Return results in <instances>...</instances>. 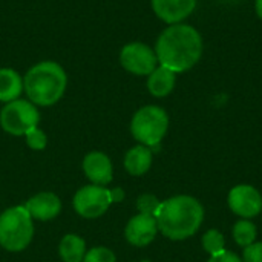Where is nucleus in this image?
<instances>
[{
  "label": "nucleus",
  "instance_id": "f257e3e1",
  "mask_svg": "<svg viewBox=\"0 0 262 262\" xmlns=\"http://www.w3.org/2000/svg\"><path fill=\"white\" fill-rule=\"evenodd\" d=\"M155 54L158 63L175 74L192 69L203 55V37L190 25H169L157 38Z\"/></svg>",
  "mask_w": 262,
  "mask_h": 262
},
{
  "label": "nucleus",
  "instance_id": "f03ea898",
  "mask_svg": "<svg viewBox=\"0 0 262 262\" xmlns=\"http://www.w3.org/2000/svg\"><path fill=\"white\" fill-rule=\"evenodd\" d=\"M155 220L158 230L166 238L183 241L200 230L204 221V209L196 198L178 195L161 203Z\"/></svg>",
  "mask_w": 262,
  "mask_h": 262
},
{
  "label": "nucleus",
  "instance_id": "7ed1b4c3",
  "mask_svg": "<svg viewBox=\"0 0 262 262\" xmlns=\"http://www.w3.org/2000/svg\"><path fill=\"white\" fill-rule=\"evenodd\" d=\"M68 86L63 66L52 60H43L28 69L23 78V91L35 106H52L61 100Z\"/></svg>",
  "mask_w": 262,
  "mask_h": 262
},
{
  "label": "nucleus",
  "instance_id": "20e7f679",
  "mask_svg": "<svg viewBox=\"0 0 262 262\" xmlns=\"http://www.w3.org/2000/svg\"><path fill=\"white\" fill-rule=\"evenodd\" d=\"M34 238V220L25 206L6 209L0 215V246L8 252L25 250Z\"/></svg>",
  "mask_w": 262,
  "mask_h": 262
},
{
  "label": "nucleus",
  "instance_id": "39448f33",
  "mask_svg": "<svg viewBox=\"0 0 262 262\" xmlns=\"http://www.w3.org/2000/svg\"><path fill=\"white\" fill-rule=\"evenodd\" d=\"M169 129V115L160 106H143L138 109L130 121L132 137L143 146L157 149Z\"/></svg>",
  "mask_w": 262,
  "mask_h": 262
},
{
  "label": "nucleus",
  "instance_id": "423d86ee",
  "mask_svg": "<svg viewBox=\"0 0 262 262\" xmlns=\"http://www.w3.org/2000/svg\"><path fill=\"white\" fill-rule=\"evenodd\" d=\"M40 121L38 109L29 100L17 98L6 103L0 111V126L5 132L14 137H25Z\"/></svg>",
  "mask_w": 262,
  "mask_h": 262
},
{
  "label": "nucleus",
  "instance_id": "0eeeda50",
  "mask_svg": "<svg viewBox=\"0 0 262 262\" xmlns=\"http://www.w3.org/2000/svg\"><path fill=\"white\" fill-rule=\"evenodd\" d=\"M112 204L111 190L104 186L89 184L77 190L74 195V210L86 220H95L107 212Z\"/></svg>",
  "mask_w": 262,
  "mask_h": 262
},
{
  "label": "nucleus",
  "instance_id": "6e6552de",
  "mask_svg": "<svg viewBox=\"0 0 262 262\" xmlns=\"http://www.w3.org/2000/svg\"><path fill=\"white\" fill-rule=\"evenodd\" d=\"M120 64L134 75H149L160 64L155 49L141 41H132L121 48Z\"/></svg>",
  "mask_w": 262,
  "mask_h": 262
},
{
  "label": "nucleus",
  "instance_id": "1a4fd4ad",
  "mask_svg": "<svg viewBox=\"0 0 262 262\" xmlns=\"http://www.w3.org/2000/svg\"><path fill=\"white\" fill-rule=\"evenodd\" d=\"M229 207L238 216L255 218L262 212V195L249 184L235 186L229 193Z\"/></svg>",
  "mask_w": 262,
  "mask_h": 262
},
{
  "label": "nucleus",
  "instance_id": "9d476101",
  "mask_svg": "<svg viewBox=\"0 0 262 262\" xmlns=\"http://www.w3.org/2000/svg\"><path fill=\"white\" fill-rule=\"evenodd\" d=\"M158 233V224L155 216L138 213L129 220L124 229V236L129 244L135 247L149 246Z\"/></svg>",
  "mask_w": 262,
  "mask_h": 262
},
{
  "label": "nucleus",
  "instance_id": "9b49d317",
  "mask_svg": "<svg viewBox=\"0 0 262 262\" xmlns=\"http://www.w3.org/2000/svg\"><path fill=\"white\" fill-rule=\"evenodd\" d=\"M83 172L92 184L107 186L114 177V166L111 158L104 152H89L83 160Z\"/></svg>",
  "mask_w": 262,
  "mask_h": 262
},
{
  "label": "nucleus",
  "instance_id": "f8f14e48",
  "mask_svg": "<svg viewBox=\"0 0 262 262\" xmlns=\"http://www.w3.org/2000/svg\"><path fill=\"white\" fill-rule=\"evenodd\" d=\"M155 15L167 25L181 23L196 8V0H150Z\"/></svg>",
  "mask_w": 262,
  "mask_h": 262
},
{
  "label": "nucleus",
  "instance_id": "ddd939ff",
  "mask_svg": "<svg viewBox=\"0 0 262 262\" xmlns=\"http://www.w3.org/2000/svg\"><path fill=\"white\" fill-rule=\"evenodd\" d=\"M25 209L31 215L32 220L37 221H51L57 218L61 212V201L60 198L52 192H40L34 196H31Z\"/></svg>",
  "mask_w": 262,
  "mask_h": 262
},
{
  "label": "nucleus",
  "instance_id": "4468645a",
  "mask_svg": "<svg viewBox=\"0 0 262 262\" xmlns=\"http://www.w3.org/2000/svg\"><path fill=\"white\" fill-rule=\"evenodd\" d=\"M177 83V74L161 64H158L154 72L147 75V91L150 95L157 98H164L167 97Z\"/></svg>",
  "mask_w": 262,
  "mask_h": 262
},
{
  "label": "nucleus",
  "instance_id": "2eb2a0df",
  "mask_svg": "<svg viewBox=\"0 0 262 262\" xmlns=\"http://www.w3.org/2000/svg\"><path fill=\"white\" fill-rule=\"evenodd\" d=\"M152 160H154L152 149L147 146L138 144V146L132 147L130 150H127V154L124 157V167L130 175L141 177L150 169Z\"/></svg>",
  "mask_w": 262,
  "mask_h": 262
},
{
  "label": "nucleus",
  "instance_id": "dca6fc26",
  "mask_svg": "<svg viewBox=\"0 0 262 262\" xmlns=\"http://www.w3.org/2000/svg\"><path fill=\"white\" fill-rule=\"evenodd\" d=\"M23 92L21 75L11 68H0V101L11 103L20 98Z\"/></svg>",
  "mask_w": 262,
  "mask_h": 262
},
{
  "label": "nucleus",
  "instance_id": "f3484780",
  "mask_svg": "<svg viewBox=\"0 0 262 262\" xmlns=\"http://www.w3.org/2000/svg\"><path fill=\"white\" fill-rule=\"evenodd\" d=\"M86 252L84 239L74 233L64 235L58 244V255L63 262H83Z\"/></svg>",
  "mask_w": 262,
  "mask_h": 262
},
{
  "label": "nucleus",
  "instance_id": "a211bd4d",
  "mask_svg": "<svg viewBox=\"0 0 262 262\" xmlns=\"http://www.w3.org/2000/svg\"><path fill=\"white\" fill-rule=\"evenodd\" d=\"M233 238L235 243L241 247H249L255 243L256 239V227L253 223L244 220V221H238L233 227Z\"/></svg>",
  "mask_w": 262,
  "mask_h": 262
},
{
  "label": "nucleus",
  "instance_id": "6ab92c4d",
  "mask_svg": "<svg viewBox=\"0 0 262 262\" xmlns=\"http://www.w3.org/2000/svg\"><path fill=\"white\" fill-rule=\"evenodd\" d=\"M203 247L207 253H210V256H213L226 250V239L220 230L212 229L203 236Z\"/></svg>",
  "mask_w": 262,
  "mask_h": 262
},
{
  "label": "nucleus",
  "instance_id": "aec40b11",
  "mask_svg": "<svg viewBox=\"0 0 262 262\" xmlns=\"http://www.w3.org/2000/svg\"><path fill=\"white\" fill-rule=\"evenodd\" d=\"M160 206H161V201L155 195H150V193H144V195H141L137 200V209L143 215L155 216L158 209H160Z\"/></svg>",
  "mask_w": 262,
  "mask_h": 262
},
{
  "label": "nucleus",
  "instance_id": "412c9836",
  "mask_svg": "<svg viewBox=\"0 0 262 262\" xmlns=\"http://www.w3.org/2000/svg\"><path fill=\"white\" fill-rule=\"evenodd\" d=\"M83 262H117V258L107 247H94L86 252Z\"/></svg>",
  "mask_w": 262,
  "mask_h": 262
},
{
  "label": "nucleus",
  "instance_id": "4be33fe9",
  "mask_svg": "<svg viewBox=\"0 0 262 262\" xmlns=\"http://www.w3.org/2000/svg\"><path fill=\"white\" fill-rule=\"evenodd\" d=\"M25 138H26V144L32 150H43L46 147V144H48V137H46V134L41 129H38V126L31 129L25 135Z\"/></svg>",
  "mask_w": 262,
  "mask_h": 262
},
{
  "label": "nucleus",
  "instance_id": "5701e85b",
  "mask_svg": "<svg viewBox=\"0 0 262 262\" xmlns=\"http://www.w3.org/2000/svg\"><path fill=\"white\" fill-rule=\"evenodd\" d=\"M244 262H262V243H253L244 249Z\"/></svg>",
  "mask_w": 262,
  "mask_h": 262
},
{
  "label": "nucleus",
  "instance_id": "b1692460",
  "mask_svg": "<svg viewBox=\"0 0 262 262\" xmlns=\"http://www.w3.org/2000/svg\"><path fill=\"white\" fill-rule=\"evenodd\" d=\"M209 262H243V261L239 259V256H238V255H235V253H232V252L224 250V252H221V253H218V255L210 256Z\"/></svg>",
  "mask_w": 262,
  "mask_h": 262
},
{
  "label": "nucleus",
  "instance_id": "393cba45",
  "mask_svg": "<svg viewBox=\"0 0 262 262\" xmlns=\"http://www.w3.org/2000/svg\"><path fill=\"white\" fill-rule=\"evenodd\" d=\"M111 198H112V203H120V201H123V200H124V192H123V189H120V187L112 189V190H111Z\"/></svg>",
  "mask_w": 262,
  "mask_h": 262
},
{
  "label": "nucleus",
  "instance_id": "a878e982",
  "mask_svg": "<svg viewBox=\"0 0 262 262\" xmlns=\"http://www.w3.org/2000/svg\"><path fill=\"white\" fill-rule=\"evenodd\" d=\"M255 9H256L258 17L262 20V0H256V2H255Z\"/></svg>",
  "mask_w": 262,
  "mask_h": 262
},
{
  "label": "nucleus",
  "instance_id": "bb28decb",
  "mask_svg": "<svg viewBox=\"0 0 262 262\" xmlns=\"http://www.w3.org/2000/svg\"><path fill=\"white\" fill-rule=\"evenodd\" d=\"M141 262H150V261H141Z\"/></svg>",
  "mask_w": 262,
  "mask_h": 262
}]
</instances>
